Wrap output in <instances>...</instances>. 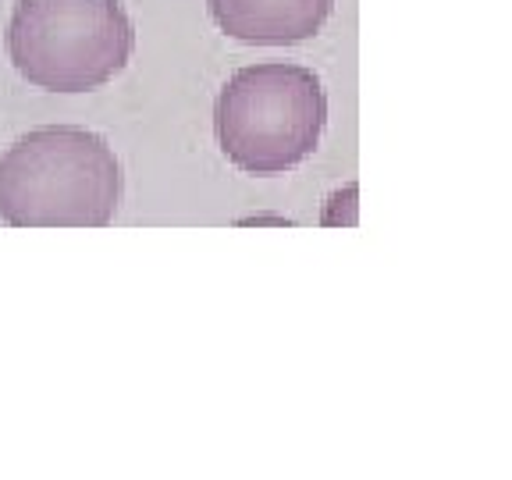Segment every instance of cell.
<instances>
[{
    "label": "cell",
    "mask_w": 512,
    "mask_h": 480,
    "mask_svg": "<svg viewBox=\"0 0 512 480\" xmlns=\"http://www.w3.org/2000/svg\"><path fill=\"white\" fill-rule=\"evenodd\" d=\"M121 192L114 146L89 128H32L0 153V221L11 228H104Z\"/></svg>",
    "instance_id": "1"
},
{
    "label": "cell",
    "mask_w": 512,
    "mask_h": 480,
    "mask_svg": "<svg viewBox=\"0 0 512 480\" xmlns=\"http://www.w3.org/2000/svg\"><path fill=\"white\" fill-rule=\"evenodd\" d=\"M328 125V93L313 68L292 61L246 64L224 82L214 104L221 153L246 175L299 168Z\"/></svg>",
    "instance_id": "2"
},
{
    "label": "cell",
    "mask_w": 512,
    "mask_h": 480,
    "mask_svg": "<svg viewBox=\"0 0 512 480\" xmlns=\"http://www.w3.org/2000/svg\"><path fill=\"white\" fill-rule=\"evenodd\" d=\"M136 25L118 0H18L8 22V57L29 86L93 93L125 72Z\"/></svg>",
    "instance_id": "3"
},
{
    "label": "cell",
    "mask_w": 512,
    "mask_h": 480,
    "mask_svg": "<svg viewBox=\"0 0 512 480\" xmlns=\"http://www.w3.org/2000/svg\"><path fill=\"white\" fill-rule=\"evenodd\" d=\"M214 25L239 43L288 47L324 29L335 0H207Z\"/></svg>",
    "instance_id": "4"
},
{
    "label": "cell",
    "mask_w": 512,
    "mask_h": 480,
    "mask_svg": "<svg viewBox=\"0 0 512 480\" xmlns=\"http://www.w3.org/2000/svg\"><path fill=\"white\" fill-rule=\"evenodd\" d=\"M320 224H356V182H349L345 189H338L328 203H324V214H320Z\"/></svg>",
    "instance_id": "5"
},
{
    "label": "cell",
    "mask_w": 512,
    "mask_h": 480,
    "mask_svg": "<svg viewBox=\"0 0 512 480\" xmlns=\"http://www.w3.org/2000/svg\"><path fill=\"white\" fill-rule=\"evenodd\" d=\"M239 224H292L288 217H274V214H256V217H246Z\"/></svg>",
    "instance_id": "6"
}]
</instances>
